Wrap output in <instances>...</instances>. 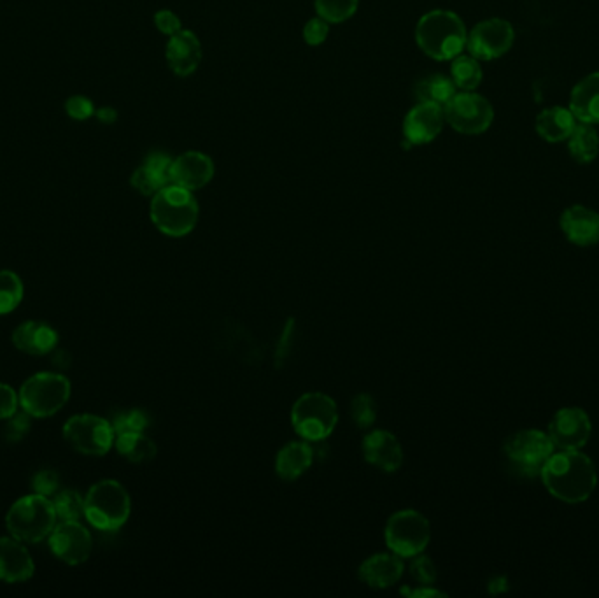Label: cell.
<instances>
[{"label": "cell", "instance_id": "cell-1", "mask_svg": "<svg viewBox=\"0 0 599 598\" xmlns=\"http://www.w3.org/2000/svg\"><path fill=\"white\" fill-rule=\"evenodd\" d=\"M540 477L547 492L566 504H582L598 485L596 467L580 449H556Z\"/></svg>", "mask_w": 599, "mask_h": 598}, {"label": "cell", "instance_id": "cell-2", "mask_svg": "<svg viewBox=\"0 0 599 598\" xmlns=\"http://www.w3.org/2000/svg\"><path fill=\"white\" fill-rule=\"evenodd\" d=\"M465 23L452 11L435 9L421 16L416 27V43L424 55L445 62L463 53L466 48Z\"/></svg>", "mask_w": 599, "mask_h": 598}, {"label": "cell", "instance_id": "cell-3", "mask_svg": "<svg viewBox=\"0 0 599 598\" xmlns=\"http://www.w3.org/2000/svg\"><path fill=\"white\" fill-rule=\"evenodd\" d=\"M149 214L153 225L163 235L177 239L191 234L193 228L197 227L200 207L193 192L181 186L169 185L153 195Z\"/></svg>", "mask_w": 599, "mask_h": 598}, {"label": "cell", "instance_id": "cell-4", "mask_svg": "<svg viewBox=\"0 0 599 598\" xmlns=\"http://www.w3.org/2000/svg\"><path fill=\"white\" fill-rule=\"evenodd\" d=\"M58 516L53 500L30 493L16 500L6 514L9 535L25 544L48 541L53 528L57 527Z\"/></svg>", "mask_w": 599, "mask_h": 598}, {"label": "cell", "instance_id": "cell-5", "mask_svg": "<svg viewBox=\"0 0 599 598\" xmlns=\"http://www.w3.org/2000/svg\"><path fill=\"white\" fill-rule=\"evenodd\" d=\"M130 513V493L114 479H102L92 485L85 495L86 521L100 532L120 530L130 518Z\"/></svg>", "mask_w": 599, "mask_h": 598}, {"label": "cell", "instance_id": "cell-6", "mask_svg": "<svg viewBox=\"0 0 599 598\" xmlns=\"http://www.w3.org/2000/svg\"><path fill=\"white\" fill-rule=\"evenodd\" d=\"M556 451L547 432L526 428L510 435L503 444V460L508 472L521 479L540 477L545 463Z\"/></svg>", "mask_w": 599, "mask_h": 598}, {"label": "cell", "instance_id": "cell-7", "mask_svg": "<svg viewBox=\"0 0 599 598\" xmlns=\"http://www.w3.org/2000/svg\"><path fill=\"white\" fill-rule=\"evenodd\" d=\"M71 393V381L64 374L37 372L23 383L18 399L22 411L34 420H46L67 406Z\"/></svg>", "mask_w": 599, "mask_h": 598}, {"label": "cell", "instance_id": "cell-8", "mask_svg": "<svg viewBox=\"0 0 599 598\" xmlns=\"http://www.w3.org/2000/svg\"><path fill=\"white\" fill-rule=\"evenodd\" d=\"M291 423L304 441H325L339 423V409L326 393H305L291 409Z\"/></svg>", "mask_w": 599, "mask_h": 598}, {"label": "cell", "instance_id": "cell-9", "mask_svg": "<svg viewBox=\"0 0 599 598\" xmlns=\"http://www.w3.org/2000/svg\"><path fill=\"white\" fill-rule=\"evenodd\" d=\"M64 439L74 451L86 456H104L116 441L111 421L97 414H74L62 428Z\"/></svg>", "mask_w": 599, "mask_h": 598}, {"label": "cell", "instance_id": "cell-10", "mask_svg": "<svg viewBox=\"0 0 599 598\" xmlns=\"http://www.w3.org/2000/svg\"><path fill=\"white\" fill-rule=\"evenodd\" d=\"M384 537L393 553L402 558H412L423 553L430 544V521L414 509L398 511L386 523Z\"/></svg>", "mask_w": 599, "mask_h": 598}, {"label": "cell", "instance_id": "cell-11", "mask_svg": "<svg viewBox=\"0 0 599 598\" xmlns=\"http://www.w3.org/2000/svg\"><path fill=\"white\" fill-rule=\"evenodd\" d=\"M445 122L459 134H484L494 120L491 102L475 92L456 93L444 107Z\"/></svg>", "mask_w": 599, "mask_h": 598}, {"label": "cell", "instance_id": "cell-12", "mask_svg": "<svg viewBox=\"0 0 599 598\" xmlns=\"http://www.w3.org/2000/svg\"><path fill=\"white\" fill-rule=\"evenodd\" d=\"M512 23L501 18H489L477 23L466 39V48L477 60H494L507 53L514 44Z\"/></svg>", "mask_w": 599, "mask_h": 598}, {"label": "cell", "instance_id": "cell-13", "mask_svg": "<svg viewBox=\"0 0 599 598\" xmlns=\"http://www.w3.org/2000/svg\"><path fill=\"white\" fill-rule=\"evenodd\" d=\"M48 544L60 562L81 565L92 555L93 537L81 521H58L48 537Z\"/></svg>", "mask_w": 599, "mask_h": 598}, {"label": "cell", "instance_id": "cell-14", "mask_svg": "<svg viewBox=\"0 0 599 598\" xmlns=\"http://www.w3.org/2000/svg\"><path fill=\"white\" fill-rule=\"evenodd\" d=\"M589 414L578 407L559 409L549 423L547 435L556 449H582L591 439Z\"/></svg>", "mask_w": 599, "mask_h": 598}, {"label": "cell", "instance_id": "cell-15", "mask_svg": "<svg viewBox=\"0 0 599 598\" xmlns=\"http://www.w3.org/2000/svg\"><path fill=\"white\" fill-rule=\"evenodd\" d=\"M444 107L430 102H419L403 120V136L410 146H423L435 141L444 129Z\"/></svg>", "mask_w": 599, "mask_h": 598}, {"label": "cell", "instance_id": "cell-16", "mask_svg": "<svg viewBox=\"0 0 599 598\" xmlns=\"http://www.w3.org/2000/svg\"><path fill=\"white\" fill-rule=\"evenodd\" d=\"M216 167L209 155L200 151H186L172 162L170 185L181 186L190 192L200 190L211 183Z\"/></svg>", "mask_w": 599, "mask_h": 598}, {"label": "cell", "instance_id": "cell-17", "mask_svg": "<svg viewBox=\"0 0 599 598\" xmlns=\"http://www.w3.org/2000/svg\"><path fill=\"white\" fill-rule=\"evenodd\" d=\"M36 574V563L25 542L13 535L0 537V581L16 584L29 581Z\"/></svg>", "mask_w": 599, "mask_h": 598}, {"label": "cell", "instance_id": "cell-18", "mask_svg": "<svg viewBox=\"0 0 599 598\" xmlns=\"http://www.w3.org/2000/svg\"><path fill=\"white\" fill-rule=\"evenodd\" d=\"M202 44L195 32L181 30L174 36H170L165 50V58L169 64L170 71L179 78H188L195 74L198 65L202 62Z\"/></svg>", "mask_w": 599, "mask_h": 598}, {"label": "cell", "instance_id": "cell-19", "mask_svg": "<svg viewBox=\"0 0 599 598\" xmlns=\"http://www.w3.org/2000/svg\"><path fill=\"white\" fill-rule=\"evenodd\" d=\"M363 455L375 469L393 474L403 465V448L388 430H374L363 439Z\"/></svg>", "mask_w": 599, "mask_h": 598}, {"label": "cell", "instance_id": "cell-20", "mask_svg": "<svg viewBox=\"0 0 599 598\" xmlns=\"http://www.w3.org/2000/svg\"><path fill=\"white\" fill-rule=\"evenodd\" d=\"M11 341L25 355L44 356L57 349L60 337L57 330L44 321H25L15 328Z\"/></svg>", "mask_w": 599, "mask_h": 598}, {"label": "cell", "instance_id": "cell-21", "mask_svg": "<svg viewBox=\"0 0 599 598\" xmlns=\"http://www.w3.org/2000/svg\"><path fill=\"white\" fill-rule=\"evenodd\" d=\"M561 230L575 246H594L599 243V214L578 204L568 207L561 216Z\"/></svg>", "mask_w": 599, "mask_h": 598}, {"label": "cell", "instance_id": "cell-22", "mask_svg": "<svg viewBox=\"0 0 599 598\" xmlns=\"http://www.w3.org/2000/svg\"><path fill=\"white\" fill-rule=\"evenodd\" d=\"M405 563L396 553H377L360 565V579L374 590H386L395 586L403 576Z\"/></svg>", "mask_w": 599, "mask_h": 598}, {"label": "cell", "instance_id": "cell-23", "mask_svg": "<svg viewBox=\"0 0 599 598\" xmlns=\"http://www.w3.org/2000/svg\"><path fill=\"white\" fill-rule=\"evenodd\" d=\"M174 158L165 153H151L144 160V164L135 169L130 185L144 197H153L156 193L170 185V167Z\"/></svg>", "mask_w": 599, "mask_h": 598}, {"label": "cell", "instance_id": "cell-24", "mask_svg": "<svg viewBox=\"0 0 599 598\" xmlns=\"http://www.w3.org/2000/svg\"><path fill=\"white\" fill-rule=\"evenodd\" d=\"M570 111L580 123H599V72H592L578 81L571 90Z\"/></svg>", "mask_w": 599, "mask_h": 598}, {"label": "cell", "instance_id": "cell-25", "mask_svg": "<svg viewBox=\"0 0 599 598\" xmlns=\"http://www.w3.org/2000/svg\"><path fill=\"white\" fill-rule=\"evenodd\" d=\"M314 463V449L309 441L289 442L277 453L275 472L282 481H295L304 476Z\"/></svg>", "mask_w": 599, "mask_h": 598}, {"label": "cell", "instance_id": "cell-26", "mask_svg": "<svg viewBox=\"0 0 599 598\" xmlns=\"http://www.w3.org/2000/svg\"><path fill=\"white\" fill-rule=\"evenodd\" d=\"M575 127H577V118L571 113L570 107H549L543 109L536 118V132L547 143L568 141Z\"/></svg>", "mask_w": 599, "mask_h": 598}, {"label": "cell", "instance_id": "cell-27", "mask_svg": "<svg viewBox=\"0 0 599 598\" xmlns=\"http://www.w3.org/2000/svg\"><path fill=\"white\" fill-rule=\"evenodd\" d=\"M114 446L125 460L132 463H148L155 460L158 448L144 432L116 435Z\"/></svg>", "mask_w": 599, "mask_h": 598}, {"label": "cell", "instance_id": "cell-28", "mask_svg": "<svg viewBox=\"0 0 599 598\" xmlns=\"http://www.w3.org/2000/svg\"><path fill=\"white\" fill-rule=\"evenodd\" d=\"M568 151L577 164H591L599 153V134L592 125L580 123L568 137Z\"/></svg>", "mask_w": 599, "mask_h": 598}, {"label": "cell", "instance_id": "cell-29", "mask_svg": "<svg viewBox=\"0 0 599 598\" xmlns=\"http://www.w3.org/2000/svg\"><path fill=\"white\" fill-rule=\"evenodd\" d=\"M456 90L458 88L452 78H447L444 74H431L417 83L414 95L419 102H430L445 107V104L458 93Z\"/></svg>", "mask_w": 599, "mask_h": 598}, {"label": "cell", "instance_id": "cell-30", "mask_svg": "<svg viewBox=\"0 0 599 598\" xmlns=\"http://www.w3.org/2000/svg\"><path fill=\"white\" fill-rule=\"evenodd\" d=\"M451 78L461 92H475L482 83V67L472 55H458L452 58Z\"/></svg>", "mask_w": 599, "mask_h": 598}, {"label": "cell", "instance_id": "cell-31", "mask_svg": "<svg viewBox=\"0 0 599 598\" xmlns=\"http://www.w3.org/2000/svg\"><path fill=\"white\" fill-rule=\"evenodd\" d=\"M23 283L20 276L13 271H0V316L13 313L22 304Z\"/></svg>", "mask_w": 599, "mask_h": 598}, {"label": "cell", "instance_id": "cell-32", "mask_svg": "<svg viewBox=\"0 0 599 598\" xmlns=\"http://www.w3.org/2000/svg\"><path fill=\"white\" fill-rule=\"evenodd\" d=\"M319 18L328 23H344L351 20L360 8V0H314Z\"/></svg>", "mask_w": 599, "mask_h": 598}, {"label": "cell", "instance_id": "cell-33", "mask_svg": "<svg viewBox=\"0 0 599 598\" xmlns=\"http://www.w3.org/2000/svg\"><path fill=\"white\" fill-rule=\"evenodd\" d=\"M51 500L57 511L58 521H81V518H85V497H81V493L76 490H60Z\"/></svg>", "mask_w": 599, "mask_h": 598}, {"label": "cell", "instance_id": "cell-34", "mask_svg": "<svg viewBox=\"0 0 599 598\" xmlns=\"http://www.w3.org/2000/svg\"><path fill=\"white\" fill-rule=\"evenodd\" d=\"M111 425H113L116 435L144 432L149 427V416L142 409H127V411L116 414Z\"/></svg>", "mask_w": 599, "mask_h": 598}, {"label": "cell", "instance_id": "cell-35", "mask_svg": "<svg viewBox=\"0 0 599 598\" xmlns=\"http://www.w3.org/2000/svg\"><path fill=\"white\" fill-rule=\"evenodd\" d=\"M351 418L354 425H358L363 430L372 427L377 420V404L374 397L368 393L356 395L351 402Z\"/></svg>", "mask_w": 599, "mask_h": 598}, {"label": "cell", "instance_id": "cell-36", "mask_svg": "<svg viewBox=\"0 0 599 598\" xmlns=\"http://www.w3.org/2000/svg\"><path fill=\"white\" fill-rule=\"evenodd\" d=\"M410 560L412 562H410L409 570L412 579L421 586H433V583L437 581V567L430 556L419 553V555L412 556Z\"/></svg>", "mask_w": 599, "mask_h": 598}, {"label": "cell", "instance_id": "cell-37", "mask_svg": "<svg viewBox=\"0 0 599 598\" xmlns=\"http://www.w3.org/2000/svg\"><path fill=\"white\" fill-rule=\"evenodd\" d=\"M32 416L30 414L25 413H15L11 418L6 420V425H4V439L9 442V444H18V442H22L27 435H29L30 428H32Z\"/></svg>", "mask_w": 599, "mask_h": 598}, {"label": "cell", "instance_id": "cell-38", "mask_svg": "<svg viewBox=\"0 0 599 598\" xmlns=\"http://www.w3.org/2000/svg\"><path fill=\"white\" fill-rule=\"evenodd\" d=\"M60 486H62V479L58 476L57 470H39L36 476L32 477V492L44 495L48 499L60 492Z\"/></svg>", "mask_w": 599, "mask_h": 598}, {"label": "cell", "instance_id": "cell-39", "mask_svg": "<svg viewBox=\"0 0 599 598\" xmlns=\"http://www.w3.org/2000/svg\"><path fill=\"white\" fill-rule=\"evenodd\" d=\"M328 34H330V23L319 16L305 23L304 39L309 46H321L325 43Z\"/></svg>", "mask_w": 599, "mask_h": 598}, {"label": "cell", "instance_id": "cell-40", "mask_svg": "<svg viewBox=\"0 0 599 598\" xmlns=\"http://www.w3.org/2000/svg\"><path fill=\"white\" fill-rule=\"evenodd\" d=\"M65 111L74 120L83 122V120L92 118L93 114H95V106H93L92 100L88 99V97L76 95V97H71V99L65 102Z\"/></svg>", "mask_w": 599, "mask_h": 598}, {"label": "cell", "instance_id": "cell-41", "mask_svg": "<svg viewBox=\"0 0 599 598\" xmlns=\"http://www.w3.org/2000/svg\"><path fill=\"white\" fill-rule=\"evenodd\" d=\"M18 407H20L18 393L6 383H0V420L6 421L13 414L18 413Z\"/></svg>", "mask_w": 599, "mask_h": 598}, {"label": "cell", "instance_id": "cell-42", "mask_svg": "<svg viewBox=\"0 0 599 598\" xmlns=\"http://www.w3.org/2000/svg\"><path fill=\"white\" fill-rule=\"evenodd\" d=\"M155 25L156 29L169 37L183 30V23L179 20V16L174 11H169V9H162V11L156 13Z\"/></svg>", "mask_w": 599, "mask_h": 598}, {"label": "cell", "instance_id": "cell-43", "mask_svg": "<svg viewBox=\"0 0 599 598\" xmlns=\"http://www.w3.org/2000/svg\"><path fill=\"white\" fill-rule=\"evenodd\" d=\"M402 591L405 595H409V597H445V593L435 590V588H430V586H421L419 590H407V588H403Z\"/></svg>", "mask_w": 599, "mask_h": 598}, {"label": "cell", "instance_id": "cell-44", "mask_svg": "<svg viewBox=\"0 0 599 598\" xmlns=\"http://www.w3.org/2000/svg\"><path fill=\"white\" fill-rule=\"evenodd\" d=\"M97 118L102 123H114L116 122V118H118V113H116V109H113V107H102V109L97 111Z\"/></svg>", "mask_w": 599, "mask_h": 598}]
</instances>
